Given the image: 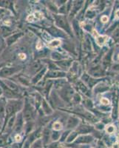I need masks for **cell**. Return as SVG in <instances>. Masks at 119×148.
<instances>
[{
  "instance_id": "cell-1",
  "label": "cell",
  "mask_w": 119,
  "mask_h": 148,
  "mask_svg": "<svg viewBox=\"0 0 119 148\" xmlns=\"http://www.w3.org/2000/svg\"><path fill=\"white\" fill-rule=\"evenodd\" d=\"M56 24H57V25L59 26V27L63 28L64 30H65L66 31H67L69 34H70V27L69 26L65 17L62 16L56 17Z\"/></svg>"
},
{
  "instance_id": "cell-2",
  "label": "cell",
  "mask_w": 119,
  "mask_h": 148,
  "mask_svg": "<svg viewBox=\"0 0 119 148\" xmlns=\"http://www.w3.org/2000/svg\"><path fill=\"white\" fill-rule=\"evenodd\" d=\"M93 140L91 136H82L76 138V144H89Z\"/></svg>"
},
{
  "instance_id": "cell-3",
  "label": "cell",
  "mask_w": 119,
  "mask_h": 148,
  "mask_svg": "<svg viewBox=\"0 0 119 148\" xmlns=\"http://www.w3.org/2000/svg\"><path fill=\"white\" fill-rule=\"evenodd\" d=\"M90 73L96 77H100V76H104L105 73H104V70L100 67H94L90 71Z\"/></svg>"
},
{
  "instance_id": "cell-4",
  "label": "cell",
  "mask_w": 119,
  "mask_h": 148,
  "mask_svg": "<svg viewBox=\"0 0 119 148\" xmlns=\"http://www.w3.org/2000/svg\"><path fill=\"white\" fill-rule=\"evenodd\" d=\"M78 124H79V120H78L77 119L75 118V117H70V118L68 119V121H67V128L75 127L76 126H77Z\"/></svg>"
},
{
  "instance_id": "cell-5",
  "label": "cell",
  "mask_w": 119,
  "mask_h": 148,
  "mask_svg": "<svg viewBox=\"0 0 119 148\" xmlns=\"http://www.w3.org/2000/svg\"><path fill=\"white\" fill-rule=\"evenodd\" d=\"M73 95V90L70 88H66L62 91V97L67 98V100L70 99Z\"/></svg>"
},
{
  "instance_id": "cell-6",
  "label": "cell",
  "mask_w": 119,
  "mask_h": 148,
  "mask_svg": "<svg viewBox=\"0 0 119 148\" xmlns=\"http://www.w3.org/2000/svg\"><path fill=\"white\" fill-rule=\"evenodd\" d=\"M92 130V127L90 126H87V125H82V126H80L77 129V133H87L90 132Z\"/></svg>"
},
{
  "instance_id": "cell-7",
  "label": "cell",
  "mask_w": 119,
  "mask_h": 148,
  "mask_svg": "<svg viewBox=\"0 0 119 148\" xmlns=\"http://www.w3.org/2000/svg\"><path fill=\"white\" fill-rule=\"evenodd\" d=\"M117 109H118V98L115 96L113 99V110H112V117H117Z\"/></svg>"
},
{
  "instance_id": "cell-8",
  "label": "cell",
  "mask_w": 119,
  "mask_h": 148,
  "mask_svg": "<svg viewBox=\"0 0 119 148\" xmlns=\"http://www.w3.org/2000/svg\"><path fill=\"white\" fill-rule=\"evenodd\" d=\"M78 134H79V133H78L76 131H73V132H72L71 133H70L68 136V137H67V142H68V143H70V142H72V141H73L74 140L76 139V137H77Z\"/></svg>"
},
{
  "instance_id": "cell-9",
  "label": "cell",
  "mask_w": 119,
  "mask_h": 148,
  "mask_svg": "<svg viewBox=\"0 0 119 148\" xmlns=\"http://www.w3.org/2000/svg\"><path fill=\"white\" fill-rule=\"evenodd\" d=\"M107 39V37L106 36H98L96 38V42H97V44L98 45H103L106 42Z\"/></svg>"
},
{
  "instance_id": "cell-10",
  "label": "cell",
  "mask_w": 119,
  "mask_h": 148,
  "mask_svg": "<svg viewBox=\"0 0 119 148\" xmlns=\"http://www.w3.org/2000/svg\"><path fill=\"white\" fill-rule=\"evenodd\" d=\"M70 64H71L70 61H62V62H60L59 65H60V67H62V68H64V69H66V68H67V67H70Z\"/></svg>"
},
{
  "instance_id": "cell-11",
  "label": "cell",
  "mask_w": 119,
  "mask_h": 148,
  "mask_svg": "<svg viewBox=\"0 0 119 148\" xmlns=\"http://www.w3.org/2000/svg\"><path fill=\"white\" fill-rule=\"evenodd\" d=\"M61 44V41L59 40V39H54L52 42H50L49 44V46L51 47H56Z\"/></svg>"
},
{
  "instance_id": "cell-12",
  "label": "cell",
  "mask_w": 119,
  "mask_h": 148,
  "mask_svg": "<svg viewBox=\"0 0 119 148\" xmlns=\"http://www.w3.org/2000/svg\"><path fill=\"white\" fill-rule=\"evenodd\" d=\"M53 128L55 130H62V125L60 122L56 121V122L54 123L53 125Z\"/></svg>"
},
{
  "instance_id": "cell-13",
  "label": "cell",
  "mask_w": 119,
  "mask_h": 148,
  "mask_svg": "<svg viewBox=\"0 0 119 148\" xmlns=\"http://www.w3.org/2000/svg\"><path fill=\"white\" fill-rule=\"evenodd\" d=\"M112 37L114 38V39L116 41V42H119V29L118 28L116 29L114 32H113Z\"/></svg>"
},
{
  "instance_id": "cell-14",
  "label": "cell",
  "mask_w": 119,
  "mask_h": 148,
  "mask_svg": "<svg viewBox=\"0 0 119 148\" xmlns=\"http://www.w3.org/2000/svg\"><path fill=\"white\" fill-rule=\"evenodd\" d=\"M115 130H116V128H115V127L113 125H109V126H107V128H106V131L108 133H110V134L114 133Z\"/></svg>"
},
{
  "instance_id": "cell-15",
  "label": "cell",
  "mask_w": 119,
  "mask_h": 148,
  "mask_svg": "<svg viewBox=\"0 0 119 148\" xmlns=\"http://www.w3.org/2000/svg\"><path fill=\"white\" fill-rule=\"evenodd\" d=\"M33 16L34 17V19L35 18H36V19H41L43 17V15H42V14L40 13V12H36V13H34V14H33Z\"/></svg>"
},
{
  "instance_id": "cell-16",
  "label": "cell",
  "mask_w": 119,
  "mask_h": 148,
  "mask_svg": "<svg viewBox=\"0 0 119 148\" xmlns=\"http://www.w3.org/2000/svg\"><path fill=\"white\" fill-rule=\"evenodd\" d=\"M78 87H79V88H80V90L81 91H82L83 92H86L87 91V88H86L85 86L84 85V84H82V83H81V82H79V84H78Z\"/></svg>"
},
{
  "instance_id": "cell-17",
  "label": "cell",
  "mask_w": 119,
  "mask_h": 148,
  "mask_svg": "<svg viewBox=\"0 0 119 148\" xmlns=\"http://www.w3.org/2000/svg\"><path fill=\"white\" fill-rule=\"evenodd\" d=\"M32 148H42L41 141H36V143L34 145V146L32 147Z\"/></svg>"
},
{
  "instance_id": "cell-18",
  "label": "cell",
  "mask_w": 119,
  "mask_h": 148,
  "mask_svg": "<svg viewBox=\"0 0 119 148\" xmlns=\"http://www.w3.org/2000/svg\"><path fill=\"white\" fill-rule=\"evenodd\" d=\"M101 102L103 104H109V100H108L107 99L103 98V99H101Z\"/></svg>"
},
{
  "instance_id": "cell-19",
  "label": "cell",
  "mask_w": 119,
  "mask_h": 148,
  "mask_svg": "<svg viewBox=\"0 0 119 148\" xmlns=\"http://www.w3.org/2000/svg\"><path fill=\"white\" fill-rule=\"evenodd\" d=\"M101 21L103 22H107L108 21V18L107 16H104L101 17Z\"/></svg>"
},
{
  "instance_id": "cell-20",
  "label": "cell",
  "mask_w": 119,
  "mask_h": 148,
  "mask_svg": "<svg viewBox=\"0 0 119 148\" xmlns=\"http://www.w3.org/2000/svg\"><path fill=\"white\" fill-rule=\"evenodd\" d=\"M18 56H19L21 59H25L26 58V55L25 53H20L18 55Z\"/></svg>"
},
{
  "instance_id": "cell-21",
  "label": "cell",
  "mask_w": 119,
  "mask_h": 148,
  "mask_svg": "<svg viewBox=\"0 0 119 148\" xmlns=\"http://www.w3.org/2000/svg\"><path fill=\"white\" fill-rule=\"evenodd\" d=\"M16 141H20L21 140V137H20V136H18V135H16Z\"/></svg>"
},
{
  "instance_id": "cell-22",
  "label": "cell",
  "mask_w": 119,
  "mask_h": 148,
  "mask_svg": "<svg viewBox=\"0 0 119 148\" xmlns=\"http://www.w3.org/2000/svg\"><path fill=\"white\" fill-rule=\"evenodd\" d=\"M112 69L115 70V71H119V65H115Z\"/></svg>"
},
{
  "instance_id": "cell-23",
  "label": "cell",
  "mask_w": 119,
  "mask_h": 148,
  "mask_svg": "<svg viewBox=\"0 0 119 148\" xmlns=\"http://www.w3.org/2000/svg\"><path fill=\"white\" fill-rule=\"evenodd\" d=\"M116 16L118 17V18H119V10H117V11H116Z\"/></svg>"
},
{
  "instance_id": "cell-24",
  "label": "cell",
  "mask_w": 119,
  "mask_h": 148,
  "mask_svg": "<svg viewBox=\"0 0 119 148\" xmlns=\"http://www.w3.org/2000/svg\"><path fill=\"white\" fill-rule=\"evenodd\" d=\"M118 60H119V55H118Z\"/></svg>"
}]
</instances>
